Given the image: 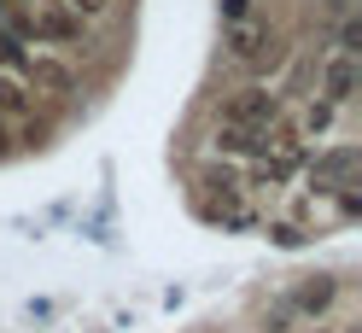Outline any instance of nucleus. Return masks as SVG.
Segmentation results:
<instances>
[{
    "label": "nucleus",
    "mask_w": 362,
    "mask_h": 333,
    "mask_svg": "<svg viewBox=\"0 0 362 333\" xmlns=\"http://www.w3.org/2000/svg\"><path fill=\"white\" fill-rule=\"evenodd\" d=\"M18 35H30L35 47L47 41V47H71L82 41V12H71L64 0H35V6L18 12Z\"/></svg>",
    "instance_id": "obj_1"
},
{
    "label": "nucleus",
    "mask_w": 362,
    "mask_h": 333,
    "mask_svg": "<svg viewBox=\"0 0 362 333\" xmlns=\"http://www.w3.org/2000/svg\"><path fill=\"white\" fill-rule=\"evenodd\" d=\"M222 53L234 64H257V71H275L281 64V35L263 24V18H245V24H228L222 30Z\"/></svg>",
    "instance_id": "obj_2"
},
{
    "label": "nucleus",
    "mask_w": 362,
    "mask_h": 333,
    "mask_svg": "<svg viewBox=\"0 0 362 333\" xmlns=\"http://www.w3.org/2000/svg\"><path fill=\"white\" fill-rule=\"evenodd\" d=\"M275 111H281V100L269 94V88H234L228 100H216V117L222 123H245V129H269Z\"/></svg>",
    "instance_id": "obj_3"
},
{
    "label": "nucleus",
    "mask_w": 362,
    "mask_h": 333,
    "mask_svg": "<svg viewBox=\"0 0 362 333\" xmlns=\"http://www.w3.org/2000/svg\"><path fill=\"white\" fill-rule=\"evenodd\" d=\"M24 82H35L41 94H76V71H71L59 53H35V59H24Z\"/></svg>",
    "instance_id": "obj_4"
},
{
    "label": "nucleus",
    "mask_w": 362,
    "mask_h": 333,
    "mask_svg": "<svg viewBox=\"0 0 362 333\" xmlns=\"http://www.w3.org/2000/svg\"><path fill=\"white\" fill-rule=\"evenodd\" d=\"M216 152H228V158H269V129L222 123V129H216Z\"/></svg>",
    "instance_id": "obj_5"
},
{
    "label": "nucleus",
    "mask_w": 362,
    "mask_h": 333,
    "mask_svg": "<svg viewBox=\"0 0 362 333\" xmlns=\"http://www.w3.org/2000/svg\"><path fill=\"white\" fill-rule=\"evenodd\" d=\"M333 298H339V281L333 275H315V281H304L298 293H292V316H327Z\"/></svg>",
    "instance_id": "obj_6"
},
{
    "label": "nucleus",
    "mask_w": 362,
    "mask_h": 333,
    "mask_svg": "<svg viewBox=\"0 0 362 333\" xmlns=\"http://www.w3.org/2000/svg\"><path fill=\"white\" fill-rule=\"evenodd\" d=\"M351 88H356V59L351 53H333L327 59V76H322L327 105H351Z\"/></svg>",
    "instance_id": "obj_7"
},
{
    "label": "nucleus",
    "mask_w": 362,
    "mask_h": 333,
    "mask_svg": "<svg viewBox=\"0 0 362 333\" xmlns=\"http://www.w3.org/2000/svg\"><path fill=\"white\" fill-rule=\"evenodd\" d=\"M30 105H35L30 100V82L12 76V71H0V117H6V123L12 117H30Z\"/></svg>",
    "instance_id": "obj_8"
},
{
    "label": "nucleus",
    "mask_w": 362,
    "mask_h": 333,
    "mask_svg": "<svg viewBox=\"0 0 362 333\" xmlns=\"http://www.w3.org/2000/svg\"><path fill=\"white\" fill-rule=\"evenodd\" d=\"M0 71L24 76V47H18V35H12V30H0Z\"/></svg>",
    "instance_id": "obj_9"
},
{
    "label": "nucleus",
    "mask_w": 362,
    "mask_h": 333,
    "mask_svg": "<svg viewBox=\"0 0 362 333\" xmlns=\"http://www.w3.org/2000/svg\"><path fill=\"white\" fill-rule=\"evenodd\" d=\"M257 12V0H222V24H245Z\"/></svg>",
    "instance_id": "obj_10"
},
{
    "label": "nucleus",
    "mask_w": 362,
    "mask_h": 333,
    "mask_svg": "<svg viewBox=\"0 0 362 333\" xmlns=\"http://www.w3.org/2000/svg\"><path fill=\"white\" fill-rule=\"evenodd\" d=\"M64 6H71V12H105L111 0H64Z\"/></svg>",
    "instance_id": "obj_11"
},
{
    "label": "nucleus",
    "mask_w": 362,
    "mask_h": 333,
    "mask_svg": "<svg viewBox=\"0 0 362 333\" xmlns=\"http://www.w3.org/2000/svg\"><path fill=\"white\" fill-rule=\"evenodd\" d=\"M12 152V129H6V117H0V158Z\"/></svg>",
    "instance_id": "obj_12"
},
{
    "label": "nucleus",
    "mask_w": 362,
    "mask_h": 333,
    "mask_svg": "<svg viewBox=\"0 0 362 333\" xmlns=\"http://www.w3.org/2000/svg\"><path fill=\"white\" fill-rule=\"evenodd\" d=\"M315 333H327V327H315Z\"/></svg>",
    "instance_id": "obj_13"
}]
</instances>
